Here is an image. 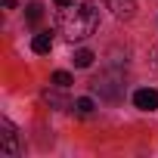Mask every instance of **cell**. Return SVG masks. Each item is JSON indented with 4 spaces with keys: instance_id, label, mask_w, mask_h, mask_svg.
Wrapping results in <instances>:
<instances>
[{
    "instance_id": "cell-1",
    "label": "cell",
    "mask_w": 158,
    "mask_h": 158,
    "mask_svg": "<svg viewBox=\"0 0 158 158\" xmlns=\"http://www.w3.org/2000/svg\"><path fill=\"white\" fill-rule=\"evenodd\" d=\"M99 28V10L84 0V3H71L68 10H62V31L68 40H84Z\"/></svg>"
},
{
    "instance_id": "cell-2",
    "label": "cell",
    "mask_w": 158,
    "mask_h": 158,
    "mask_svg": "<svg viewBox=\"0 0 158 158\" xmlns=\"http://www.w3.org/2000/svg\"><path fill=\"white\" fill-rule=\"evenodd\" d=\"M0 152L3 155H19V133L10 118H0Z\"/></svg>"
},
{
    "instance_id": "cell-3",
    "label": "cell",
    "mask_w": 158,
    "mask_h": 158,
    "mask_svg": "<svg viewBox=\"0 0 158 158\" xmlns=\"http://www.w3.org/2000/svg\"><path fill=\"white\" fill-rule=\"evenodd\" d=\"M133 106L143 109V112H155V109H158V90H152V87L136 90V93H133Z\"/></svg>"
},
{
    "instance_id": "cell-4",
    "label": "cell",
    "mask_w": 158,
    "mask_h": 158,
    "mask_svg": "<svg viewBox=\"0 0 158 158\" xmlns=\"http://www.w3.org/2000/svg\"><path fill=\"white\" fill-rule=\"evenodd\" d=\"M106 10H112L115 19H133L136 16V0H106Z\"/></svg>"
},
{
    "instance_id": "cell-5",
    "label": "cell",
    "mask_w": 158,
    "mask_h": 158,
    "mask_svg": "<svg viewBox=\"0 0 158 158\" xmlns=\"http://www.w3.org/2000/svg\"><path fill=\"white\" fill-rule=\"evenodd\" d=\"M31 50H34L37 56H47V53L53 50V34H50V31H44V34H34V40H31Z\"/></svg>"
},
{
    "instance_id": "cell-6",
    "label": "cell",
    "mask_w": 158,
    "mask_h": 158,
    "mask_svg": "<svg viewBox=\"0 0 158 158\" xmlns=\"http://www.w3.org/2000/svg\"><path fill=\"white\" fill-rule=\"evenodd\" d=\"M71 62H74L77 68H90V65H93V53H90V50H77Z\"/></svg>"
},
{
    "instance_id": "cell-7",
    "label": "cell",
    "mask_w": 158,
    "mask_h": 158,
    "mask_svg": "<svg viewBox=\"0 0 158 158\" xmlns=\"http://www.w3.org/2000/svg\"><path fill=\"white\" fill-rule=\"evenodd\" d=\"M93 109H96V106H93V99H87V96L74 99V112H77V115H84V118H87V115H93Z\"/></svg>"
},
{
    "instance_id": "cell-8",
    "label": "cell",
    "mask_w": 158,
    "mask_h": 158,
    "mask_svg": "<svg viewBox=\"0 0 158 158\" xmlns=\"http://www.w3.org/2000/svg\"><path fill=\"white\" fill-rule=\"evenodd\" d=\"M25 16H28V22H40L44 6H40V3H28V6H25Z\"/></svg>"
},
{
    "instance_id": "cell-9",
    "label": "cell",
    "mask_w": 158,
    "mask_h": 158,
    "mask_svg": "<svg viewBox=\"0 0 158 158\" xmlns=\"http://www.w3.org/2000/svg\"><path fill=\"white\" fill-rule=\"evenodd\" d=\"M44 99H47L53 109H65V106H68V102H65V96H59V93H53V90H47V93H44Z\"/></svg>"
},
{
    "instance_id": "cell-10",
    "label": "cell",
    "mask_w": 158,
    "mask_h": 158,
    "mask_svg": "<svg viewBox=\"0 0 158 158\" xmlns=\"http://www.w3.org/2000/svg\"><path fill=\"white\" fill-rule=\"evenodd\" d=\"M53 84H56V87H62V90H65V87H68V84H71V74H68V71H56V74H53Z\"/></svg>"
},
{
    "instance_id": "cell-11",
    "label": "cell",
    "mask_w": 158,
    "mask_h": 158,
    "mask_svg": "<svg viewBox=\"0 0 158 158\" xmlns=\"http://www.w3.org/2000/svg\"><path fill=\"white\" fill-rule=\"evenodd\" d=\"M71 3H74V0H56V6H59V10H68Z\"/></svg>"
},
{
    "instance_id": "cell-12",
    "label": "cell",
    "mask_w": 158,
    "mask_h": 158,
    "mask_svg": "<svg viewBox=\"0 0 158 158\" xmlns=\"http://www.w3.org/2000/svg\"><path fill=\"white\" fill-rule=\"evenodd\" d=\"M0 3H3L6 10H13V6H16V0H0Z\"/></svg>"
}]
</instances>
